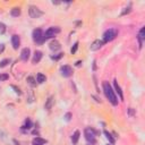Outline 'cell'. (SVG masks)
<instances>
[{
  "label": "cell",
  "mask_w": 145,
  "mask_h": 145,
  "mask_svg": "<svg viewBox=\"0 0 145 145\" xmlns=\"http://www.w3.org/2000/svg\"><path fill=\"white\" fill-rule=\"evenodd\" d=\"M129 11H130V7H128V8H126V10H124V11H123V14H121V15H125V14H128Z\"/></svg>",
  "instance_id": "30"
},
{
  "label": "cell",
  "mask_w": 145,
  "mask_h": 145,
  "mask_svg": "<svg viewBox=\"0 0 145 145\" xmlns=\"http://www.w3.org/2000/svg\"><path fill=\"white\" fill-rule=\"evenodd\" d=\"M60 33V28L59 27H49L48 30L45 31V33L43 34L44 36V40H48V39H51L52 36H55L56 34Z\"/></svg>",
  "instance_id": "4"
},
{
  "label": "cell",
  "mask_w": 145,
  "mask_h": 145,
  "mask_svg": "<svg viewBox=\"0 0 145 145\" xmlns=\"http://www.w3.org/2000/svg\"><path fill=\"white\" fill-rule=\"evenodd\" d=\"M103 91H104L105 97H108V100L110 101L113 105H117V104H118V99L116 97L115 91L112 90L111 85H110L108 82H103Z\"/></svg>",
  "instance_id": "1"
},
{
  "label": "cell",
  "mask_w": 145,
  "mask_h": 145,
  "mask_svg": "<svg viewBox=\"0 0 145 145\" xmlns=\"http://www.w3.org/2000/svg\"><path fill=\"white\" fill-rule=\"evenodd\" d=\"M4 48H5L4 44H0V52H2V51H4Z\"/></svg>",
  "instance_id": "32"
},
{
  "label": "cell",
  "mask_w": 145,
  "mask_h": 145,
  "mask_svg": "<svg viewBox=\"0 0 145 145\" xmlns=\"http://www.w3.org/2000/svg\"><path fill=\"white\" fill-rule=\"evenodd\" d=\"M113 85H115V90L116 92L118 93V95H119V99L121 101L124 100V95H123V91H121V89H120V86L118 85V83H117V81H115V83H113Z\"/></svg>",
  "instance_id": "13"
},
{
  "label": "cell",
  "mask_w": 145,
  "mask_h": 145,
  "mask_svg": "<svg viewBox=\"0 0 145 145\" xmlns=\"http://www.w3.org/2000/svg\"><path fill=\"white\" fill-rule=\"evenodd\" d=\"M103 133H104V135H105V137H107V138L109 139V142H110L111 144H113V143H115V138H113V137L111 136V134H110L109 131H107V130H104Z\"/></svg>",
  "instance_id": "20"
},
{
  "label": "cell",
  "mask_w": 145,
  "mask_h": 145,
  "mask_svg": "<svg viewBox=\"0 0 145 145\" xmlns=\"http://www.w3.org/2000/svg\"><path fill=\"white\" fill-rule=\"evenodd\" d=\"M8 63H9V59H4V60H1V61H0V68L6 67Z\"/></svg>",
  "instance_id": "23"
},
{
  "label": "cell",
  "mask_w": 145,
  "mask_h": 145,
  "mask_svg": "<svg viewBox=\"0 0 145 145\" xmlns=\"http://www.w3.org/2000/svg\"><path fill=\"white\" fill-rule=\"evenodd\" d=\"M8 75L7 74H0V81H7Z\"/></svg>",
  "instance_id": "27"
},
{
  "label": "cell",
  "mask_w": 145,
  "mask_h": 145,
  "mask_svg": "<svg viewBox=\"0 0 145 145\" xmlns=\"http://www.w3.org/2000/svg\"><path fill=\"white\" fill-rule=\"evenodd\" d=\"M84 134H85V138L91 143H95V131L92 128H86L84 130Z\"/></svg>",
  "instance_id": "6"
},
{
  "label": "cell",
  "mask_w": 145,
  "mask_h": 145,
  "mask_svg": "<svg viewBox=\"0 0 145 145\" xmlns=\"http://www.w3.org/2000/svg\"><path fill=\"white\" fill-rule=\"evenodd\" d=\"M108 145H110V144H108Z\"/></svg>",
  "instance_id": "35"
},
{
  "label": "cell",
  "mask_w": 145,
  "mask_h": 145,
  "mask_svg": "<svg viewBox=\"0 0 145 145\" xmlns=\"http://www.w3.org/2000/svg\"><path fill=\"white\" fill-rule=\"evenodd\" d=\"M6 32V25L4 23H0V34H5Z\"/></svg>",
  "instance_id": "24"
},
{
  "label": "cell",
  "mask_w": 145,
  "mask_h": 145,
  "mask_svg": "<svg viewBox=\"0 0 145 145\" xmlns=\"http://www.w3.org/2000/svg\"><path fill=\"white\" fill-rule=\"evenodd\" d=\"M30 55H31V50L28 48H24L21 52V59L24 60V61H27L28 58H30Z\"/></svg>",
  "instance_id": "9"
},
{
  "label": "cell",
  "mask_w": 145,
  "mask_h": 145,
  "mask_svg": "<svg viewBox=\"0 0 145 145\" xmlns=\"http://www.w3.org/2000/svg\"><path fill=\"white\" fill-rule=\"evenodd\" d=\"M28 13H30V16L32 18H39L43 15V11L41 9H39L35 6H30V9H28Z\"/></svg>",
  "instance_id": "5"
},
{
  "label": "cell",
  "mask_w": 145,
  "mask_h": 145,
  "mask_svg": "<svg viewBox=\"0 0 145 145\" xmlns=\"http://www.w3.org/2000/svg\"><path fill=\"white\" fill-rule=\"evenodd\" d=\"M42 59V52L41 51H35L34 52V57H33V60L32 62L33 63H37L40 62V60Z\"/></svg>",
  "instance_id": "12"
},
{
  "label": "cell",
  "mask_w": 145,
  "mask_h": 145,
  "mask_svg": "<svg viewBox=\"0 0 145 145\" xmlns=\"http://www.w3.org/2000/svg\"><path fill=\"white\" fill-rule=\"evenodd\" d=\"M53 103H55V97H50L47 100V102H45V104H44V108H45V110H50V109L52 108V105H53Z\"/></svg>",
  "instance_id": "11"
},
{
  "label": "cell",
  "mask_w": 145,
  "mask_h": 145,
  "mask_svg": "<svg viewBox=\"0 0 145 145\" xmlns=\"http://www.w3.org/2000/svg\"><path fill=\"white\" fill-rule=\"evenodd\" d=\"M11 44H13V48L17 50L19 48V45H21V39H19L18 35H13L11 37Z\"/></svg>",
  "instance_id": "10"
},
{
  "label": "cell",
  "mask_w": 145,
  "mask_h": 145,
  "mask_svg": "<svg viewBox=\"0 0 145 145\" xmlns=\"http://www.w3.org/2000/svg\"><path fill=\"white\" fill-rule=\"evenodd\" d=\"M118 35V30H116V28H109L104 32L103 34V40L102 41L105 43V42H110L112 40H115L116 37Z\"/></svg>",
  "instance_id": "2"
},
{
  "label": "cell",
  "mask_w": 145,
  "mask_h": 145,
  "mask_svg": "<svg viewBox=\"0 0 145 145\" xmlns=\"http://www.w3.org/2000/svg\"><path fill=\"white\" fill-rule=\"evenodd\" d=\"M37 78V83H40V84H42V83H44L45 81H47V77H45V75L41 74V73H39L36 76Z\"/></svg>",
  "instance_id": "19"
},
{
  "label": "cell",
  "mask_w": 145,
  "mask_h": 145,
  "mask_svg": "<svg viewBox=\"0 0 145 145\" xmlns=\"http://www.w3.org/2000/svg\"><path fill=\"white\" fill-rule=\"evenodd\" d=\"M81 65H82V61H77V62H76V65H75V66H76V67H79V66H81Z\"/></svg>",
  "instance_id": "31"
},
{
  "label": "cell",
  "mask_w": 145,
  "mask_h": 145,
  "mask_svg": "<svg viewBox=\"0 0 145 145\" xmlns=\"http://www.w3.org/2000/svg\"><path fill=\"white\" fill-rule=\"evenodd\" d=\"M79 135H81V133H79L78 130H75V133L73 134V136H71V142H73V144H77L78 139H79Z\"/></svg>",
  "instance_id": "16"
},
{
  "label": "cell",
  "mask_w": 145,
  "mask_h": 145,
  "mask_svg": "<svg viewBox=\"0 0 145 145\" xmlns=\"http://www.w3.org/2000/svg\"><path fill=\"white\" fill-rule=\"evenodd\" d=\"M129 113H130V115H133V113H134V111H133V109H131V108L129 109Z\"/></svg>",
  "instance_id": "34"
},
{
  "label": "cell",
  "mask_w": 145,
  "mask_h": 145,
  "mask_svg": "<svg viewBox=\"0 0 145 145\" xmlns=\"http://www.w3.org/2000/svg\"><path fill=\"white\" fill-rule=\"evenodd\" d=\"M30 128H32V121L27 118L25 120V125L23 126V129H30Z\"/></svg>",
  "instance_id": "21"
},
{
  "label": "cell",
  "mask_w": 145,
  "mask_h": 145,
  "mask_svg": "<svg viewBox=\"0 0 145 145\" xmlns=\"http://www.w3.org/2000/svg\"><path fill=\"white\" fill-rule=\"evenodd\" d=\"M60 48H61V45H60V43L57 41V40H55V41H52L51 43H50V49L53 50V51H57V50H59Z\"/></svg>",
  "instance_id": "14"
},
{
  "label": "cell",
  "mask_w": 145,
  "mask_h": 145,
  "mask_svg": "<svg viewBox=\"0 0 145 145\" xmlns=\"http://www.w3.org/2000/svg\"><path fill=\"white\" fill-rule=\"evenodd\" d=\"M60 71H61V75H62L63 77H70L71 75H73V68L70 66H68V65L62 66V67L60 68Z\"/></svg>",
  "instance_id": "7"
},
{
  "label": "cell",
  "mask_w": 145,
  "mask_h": 145,
  "mask_svg": "<svg viewBox=\"0 0 145 145\" xmlns=\"http://www.w3.org/2000/svg\"><path fill=\"white\" fill-rule=\"evenodd\" d=\"M11 89H13V90H15V92H16L17 94H22V92H21V90L17 89V87H16L15 85H11Z\"/></svg>",
  "instance_id": "29"
},
{
  "label": "cell",
  "mask_w": 145,
  "mask_h": 145,
  "mask_svg": "<svg viewBox=\"0 0 145 145\" xmlns=\"http://www.w3.org/2000/svg\"><path fill=\"white\" fill-rule=\"evenodd\" d=\"M77 49H78V42H76V43L74 44V47H73V48H71V50H70L71 55H74L75 52L77 51Z\"/></svg>",
  "instance_id": "25"
},
{
  "label": "cell",
  "mask_w": 145,
  "mask_h": 145,
  "mask_svg": "<svg viewBox=\"0 0 145 145\" xmlns=\"http://www.w3.org/2000/svg\"><path fill=\"white\" fill-rule=\"evenodd\" d=\"M45 143H47V141L41 137H35L33 139V145H43V144H45Z\"/></svg>",
  "instance_id": "17"
},
{
  "label": "cell",
  "mask_w": 145,
  "mask_h": 145,
  "mask_svg": "<svg viewBox=\"0 0 145 145\" xmlns=\"http://www.w3.org/2000/svg\"><path fill=\"white\" fill-rule=\"evenodd\" d=\"M10 15L14 17H18L21 15V8H13L10 10Z\"/></svg>",
  "instance_id": "18"
},
{
  "label": "cell",
  "mask_w": 145,
  "mask_h": 145,
  "mask_svg": "<svg viewBox=\"0 0 145 145\" xmlns=\"http://www.w3.org/2000/svg\"><path fill=\"white\" fill-rule=\"evenodd\" d=\"M63 53H59V55H57V56H51V59L53 60H59L60 58H62Z\"/></svg>",
  "instance_id": "26"
},
{
  "label": "cell",
  "mask_w": 145,
  "mask_h": 145,
  "mask_svg": "<svg viewBox=\"0 0 145 145\" xmlns=\"http://www.w3.org/2000/svg\"><path fill=\"white\" fill-rule=\"evenodd\" d=\"M93 69H94V70L97 69V65H95V61H94V62H93Z\"/></svg>",
  "instance_id": "33"
},
{
  "label": "cell",
  "mask_w": 145,
  "mask_h": 145,
  "mask_svg": "<svg viewBox=\"0 0 145 145\" xmlns=\"http://www.w3.org/2000/svg\"><path fill=\"white\" fill-rule=\"evenodd\" d=\"M70 119H71V113L70 112H67V113L65 115V120H66V121H69Z\"/></svg>",
  "instance_id": "28"
},
{
  "label": "cell",
  "mask_w": 145,
  "mask_h": 145,
  "mask_svg": "<svg viewBox=\"0 0 145 145\" xmlns=\"http://www.w3.org/2000/svg\"><path fill=\"white\" fill-rule=\"evenodd\" d=\"M144 34H145V27H142L139 33H138V42H139V48H142V42L144 40Z\"/></svg>",
  "instance_id": "15"
},
{
  "label": "cell",
  "mask_w": 145,
  "mask_h": 145,
  "mask_svg": "<svg viewBox=\"0 0 145 145\" xmlns=\"http://www.w3.org/2000/svg\"><path fill=\"white\" fill-rule=\"evenodd\" d=\"M33 40H34V42H36L39 44L43 43L44 36H43V32H42L41 28H36V30L33 31Z\"/></svg>",
  "instance_id": "3"
},
{
  "label": "cell",
  "mask_w": 145,
  "mask_h": 145,
  "mask_svg": "<svg viewBox=\"0 0 145 145\" xmlns=\"http://www.w3.org/2000/svg\"><path fill=\"white\" fill-rule=\"evenodd\" d=\"M104 42L102 41V40H95V41L91 44V47H90V49L92 50V51H97V50H99V49H101L102 47H103Z\"/></svg>",
  "instance_id": "8"
},
{
  "label": "cell",
  "mask_w": 145,
  "mask_h": 145,
  "mask_svg": "<svg viewBox=\"0 0 145 145\" xmlns=\"http://www.w3.org/2000/svg\"><path fill=\"white\" fill-rule=\"evenodd\" d=\"M27 83H28V84H30L32 87L36 86V82H35V79H34L32 76H28V77H27Z\"/></svg>",
  "instance_id": "22"
}]
</instances>
